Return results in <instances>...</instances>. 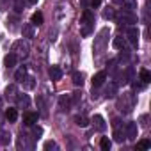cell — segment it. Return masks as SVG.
I'll return each instance as SVG.
<instances>
[{
	"instance_id": "cell-1",
	"label": "cell",
	"mask_w": 151,
	"mask_h": 151,
	"mask_svg": "<svg viewBox=\"0 0 151 151\" xmlns=\"http://www.w3.org/2000/svg\"><path fill=\"white\" fill-rule=\"evenodd\" d=\"M135 107V94L133 93H123L117 100V109L123 114H130Z\"/></svg>"
},
{
	"instance_id": "cell-2",
	"label": "cell",
	"mask_w": 151,
	"mask_h": 151,
	"mask_svg": "<svg viewBox=\"0 0 151 151\" xmlns=\"http://www.w3.org/2000/svg\"><path fill=\"white\" fill-rule=\"evenodd\" d=\"M109 34H110V30L105 27V29H101L98 34H96V37H94V45H93V50H94V53L96 55H100L101 52H103V48H105V45L109 43Z\"/></svg>"
},
{
	"instance_id": "cell-3",
	"label": "cell",
	"mask_w": 151,
	"mask_h": 151,
	"mask_svg": "<svg viewBox=\"0 0 151 151\" xmlns=\"http://www.w3.org/2000/svg\"><path fill=\"white\" fill-rule=\"evenodd\" d=\"M13 53H14L16 57H20V59H27V57H29V53H30L29 43H27V41H23V39L16 41V43L13 45Z\"/></svg>"
},
{
	"instance_id": "cell-4",
	"label": "cell",
	"mask_w": 151,
	"mask_h": 151,
	"mask_svg": "<svg viewBox=\"0 0 151 151\" xmlns=\"http://www.w3.org/2000/svg\"><path fill=\"white\" fill-rule=\"evenodd\" d=\"M93 23H94V14L89 9H86L84 14H82V36H89L91 34Z\"/></svg>"
},
{
	"instance_id": "cell-5",
	"label": "cell",
	"mask_w": 151,
	"mask_h": 151,
	"mask_svg": "<svg viewBox=\"0 0 151 151\" xmlns=\"http://www.w3.org/2000/svg\"><path fill=\"white\" fill-rule=\"evenodd\" d=\"M112 126H114V139H116V142H123V140L126 139V135H124V128H123V123H121L119 119H114Z\"/></svg>"
},
{
	"instance_id": "cell-6",
	"label": "cell",
	"mask_w": 151,
	"mask_h": 151,
	"mask_svg": "<svg viewBox=\"0 0 151 151\" xmlns=\"http://www.w3.org/2000/svg\"><path fill=\"white\" fill-rule=\"evenodd\" d=\"M117 22L119 23H124V25H133V23H137V16L133 14V13H130V11H123L119 16H117Z\"/></svg>"
},
{
	"instance_id": "cell-7",
	"label": "cell",
	"mask_w": 151,
	"mask_h": 151,
	"mask_svg": "<svg viewBox=\"0 0 151 151\" xmlns=\"http://www.w3.org/2000/svg\"><path fill=\"white\" fill-rule=\"evenodd\" d=\"M124 135H126L128 140H135L137 135H139V126H137V123H128V124L124 126Z\"/></svg>"
},
{
	"instance_id": "cell-8",
	"label": "cell",
	"mask_w": 151,
	"mask_h": 151,
	"mask_svg": "<svg viewBox=\"0 0 151 151\" xmlns=\"http://www.w3.org/2000/svg\"><path fill=\"white\" fill-rule=\"evenodd\" d=\"M126 36H128V41L132 43V46H139V30H137V27H130L128 29V32H126Z\"/></svg>"
},
{
	"instance_id": "cell-9",
	"label": "cell",
	"mask_w": 151,
	"mask_h": 151,
	"mask_svg": "<svg viewBox=\"0 0 151 151\" xmlns=\"http://www.w3.org/2000/svg\"><path fill=\"white\" fill-rule=\"evenodd\" d=\"M18 149H32V142L29 140V135H25L23 132L18 137Z\"/></svg>"
},
{
	"instance_id": "cell-10",
	"label": "cell",
	"mask_w": 151,
	"mask_h": 151,
	"mask_svg": "<svg viewBox=\"0 0 151 151\" xmlns=\"http://www.w3.org/2000/svg\"><path fill=\"white\" fill-rule=\"evenodd\" d=\"M37 119H39V114H37V112H27V114L23 116V123H25V126H32V124H36Z\"/></svg>"
},
{
	"instance_id": "cell-11",
	"label": "cell",
	"mask_w": 151,
	"mask_h": 151,
	"mask_svg": "<svg viewBox=\"0 0 151 151\" xmlns=\"http://www.w3.org/2000/svg\"><path fill=\"white\" fill-rule=\"evenodd\" d=\"M105 80H107V73H105V71L96 73L94 77H93V87H100V86H103Z\"/></svg>"
},
{
	"instance_id": "cell-12",
	"label": "cell",
	"mask_w": 151,
	"mask_h": 151,
	"mask_svg": "<svg viewBox=\"0 0 151 151\" xmlns=\"http://www.w3.org/2000/svg\"><path fill=\"white\" fill-rule=\"evenodd\" d=\"M16 94H18V87H16V84H9V86L6 87V91H4L6 100H14Z\"/></svg>"
},
{
	"instance_id": "cell-13",
	"label": "cell",
	"mask_w": 151,
	"mask_h": 151,
	"mask_svg": "<svg viewBox=\"0 0 151 151\" xmlns=\"http://www.w3.org/2000/svg\"><path fill=\"white\" fill-rule=\"evenodd\" d=\"M93 124H94V128H96L98 132H105V128H107L105 119H103V116H100V114H96V116L93 117Z\"/></svg>"
},
{
	"instance_id": "cell-14",
	"label": "cell",
	"mask_w": 151,
	"mask_h": 151,
	"mask_svg": "<svg viewBox=\"0 0 151 151\" xmlns=\"http://www.w3.org/2000/svg\"><path fill=\"white\" fill-rule=\"evenodd\" d=\"M22 32H23V37H27V39H30V37H34V36H36V29H34V25H32V23H23Z\"/></svg>"
},
{
	"instance_id": "cell-15",
	"label": "cell",
	"mask_w": 151,
	"mask_h": 151,
	"mask_svg": "<svg viewBox=\"0 0 151 151\" xmlns=\"http://www.w3.org/2000/svg\"><path fill=\"white\" fill-rule=\"evenodd\" d=\"M59 107L60 110H68L71 107V94H60L59 98Z\"/></svg>"
},
{
	"instance_id": "cell-16",
	"label": "cell",
	"mask_w": 151,
	"mask_h": 151,
	"mask_svg": "<svg viewBox=\"0 0 151 151\" xmlns=\"http://www.w3.org/2000/svg\"><path fill=\"white\" fill-rule=\"evenodd\" d=\"M16 60H18V57L11 52V53H7V55H6V59H4V66H6L7 69H11V68H14V66H16Z\"/></svg>"
},
{
	"instance_id": "cell-17",
	"label": "cell",
	"mask_w": 151,
	"mask_h": 151,
	"mask_svg": "<svg viewBox=\"0 0 151 151\" xmlns=\"http://www.w3.org/2000/svg\"><path fill=\"white\" fill-rule=\"evenodd\" d=\"M117 94V84L116 82H109V86L105 87V98H114Z\"/></svg>"
},
{
	"instance_id": "cell-18",
	"label": "cell",
	"mask_w": 151,
	"mask_h": 151,
	"mask_svg": "<svg viewBox=\"0 0 151 151\" xmlns=\"http://www.w3.org/2000/svg\"><path fill=\"white\" fill-rule=\"evenodd\" d=\"M16 103H18V107L27 109V107L30 105V98H29L27 94H16Z\"/></svg>"
},
{
	"instance_id": "cell-19",
	"label": "cell",
	"mask_w": 151,
	"mask_h": 151,
	"mask_svg": "<svg viewBox=\"0 0 151 151\" xmlns=\"http://www.w3.org/2000/svg\"><path fill=\"white\" fill-rule=\"evenodd\" d=\"M50 77H52V80H60L62 78V69L59 66H52L50 68Z\"/></svg>"
},
{
	"instance_id": "cell-20",
	"label": "cell",
	"mask_w": 151,
	"mask_h": 151,
	"mask_svg": "<svg viewBox=\"0 0 151 151\" xmlns=\"http://www.w3.org/2000/svg\"><path fill=\"white\" fill-rule=\"evenodd\" d=\"M4 116H6V119H7L9 123H14V121L18 119V110H16V109H11V107H9V109L6 110V114H4Z\"/></svg>"
},
{
	"instance_id": "cell-21",
	"label": "cell",
	"mask_w": 151,
	"mask_h": 151,
	"mask_svg": "<svg viewBox=\"0 0 151 151\" xmlns=\"http://www.w3.org/2000/svg\"><path fill=\"white\" fill-rule=\"evenodd\" d=\"M9 142H11V133L0 128V144H2V146H7Z\"/></svg>"
},
{
	"instance_id": "cell-22",
	"label": "cell",
	"mask_w": 151,
	"mask_h": 151,
	"mask_svg": "<svg viewBox=\"0 0 151 151\" xmlns=\"http://www.w3.org/2000/svg\"><path fill=\"white\" fill-rule=\"evenodd\" d=\"M139 78H140V82H142V84H149V82H151V73H149L147 69H140Z\"/></svg>"
},
{
	"instance_id": "cell-23",
	"label": "cell",
	"mask_w": 151,
	"mask_h": 151,
	"mask_svg": "<svg viewBox=\"0 0 151 151\" xmlns=\"http://www.w3.org/2000/svg\"><path fill=\"white\" fill-rule=\"evenodd\" d=\"M73 84L78 86V87H82V86H84V75L78 73V71H75V73H73Z\"/></svg>"
},
{
	"instance_id": "cell-24",
	"label": "cell",
	"mask_w": 151,
	"mask_h": 151,
	"mask_svg": "<svg viewBox=\"0 0 151 151\" xmlns=\"http://www.w3.org/2000/svg\"><path fill=\"white\" fill-rule=\"evenodd\" d=\"M75 123H77L78 126H82V128H86V126L89 124V119H87V116L80 114V116H77V117H75Z\"/></svg>"
},
{
	"instance_id": "cell-25",
	"label": "cell",
	"mask_w": 151,
	"mask_h": 151,
	"mask_svg": "<svg viewBox=\"0 0 151 151\" xmlns=\"http://www.w3.org/2000/svg\"><path fill=\"white\" fill-rule=\"evenodd\" d=\"M30 23H32L34 27H36V25H41V23H43V13H39V11L34 13L32 18H30Z\"/></svg>"
},
{
	"instance_id": "cell-26",
	"label": "cell",
	"mask_w": 151,
	"mask_h": 151,
	"mask_svg": "<svg viewBox=\"0 0 151 151\" xmlns=\"http://www.w3.org/2000/svg\"><path fill=\"white\" fill-rule=\"evenodd\" d=\"M124 46H126V39L121 37V36H117V37L114 39V48H117V50H124Z\"/></svg>"
},
{
	"instance_id": "cell-27",
	"label": "cell",
	"mask_w": 151,
	"mask_h": 151,
	"mask_svg": "<svg viewBox=\"0 0 151 151\" xmlns=\"http://www.w3.org/2000/svg\"><path fill=\"white\" fill-rule=\"evenodd\" d=\"M25 77H27V69H25V68H20V69L16 71V75H14V78H16V82H22V84H23Z\"/></svg>"
},
{
	"instance_id": "cell-28",
	"label": "cell",
	"mask_w": 151,
	"mask_h": 151,
	"mask_svg": "<svg viewBox=\"0 0 151 151\" xmlns=\"http://www.w3.org/2000/svg\"><path fill=\"white\" fill-rule=\"evenodd\" d=\"M100 147H101L103 151H109V149L112 147V142H110V139H109V137H101V140H100Z\"/></svg>"
},
{
	"instance_id": "cell-29",
	"label": "cell",
	"mask_w": 151,
	"mask_h": 151,
	"mask_svg": "<svg viewBox=\"0 0 151 151\" xmlns=\"http://www.w3.org/2000/svg\"><path fill=\"white\" fill-rule=\"evenodd\" d=\"M103 18H105V20H112V18H116V11H114L112 7H105V9H103Z\"/></svg>"
},
{
	"instance_id": "cell-30",
	"label": "cell",
	"mask_w": 151,
	"mask_h": 151,
	"mask_svg": "<svg viewBox=\"0 0 151 151\" xmlns=\"http://www.w3.org/2000/svg\"><path fill=\"white\" fill-rule=\"evenodd\" d=\"M32 139H39L41 135H43V128L41 126H37V124H32Z\"/></svg>"
},
{
	"instance_id": "cell-31",
	"label": "cell",
	"mask_w": 151,
	"mask_h": 151,
	"mask_svg": "<svg viewBox=\"0 0 151 151\" xmlns=\"http://www.w3.org/2000/svg\"><path fill=\"white\" fill-rule=\"evenodd\" d=\"M149 147H151V140H147V139L137 142V149H149Z\"/></svg>"
},
{
	"instance_id": "cell-32",
	"label": "cell",
	"mask_w": 151,
	"mask_h": 151,
	"mask_svg": "<svg viewBox=\"0 0 151 151\" xmlns=\"http://www.w3.org/2000/svg\"><path fill=\"white\" fill-rule=\"evenodd\" d=\"M123 4H126V11H130V13H133V9H137V2H135V0H124Z\"/></svg>"
},
{
	"instance_id": "cell-33",
	"label": "cell",
	"mask_w": 151,
	"mask_h": 151,
	"mask_svg": "<svg viewBox=\"0 0 151 151\" xmlns=\"http://www.w3.org/2000/svg\"><path fill=\"white\" fill-rule=\"evenodd\" d=\"M57 147H59V146H57L55 140H46L45 146H43V149H46V151H48V149H57Z\"/></svg>"
},
{
	"instance_id": "cell-34",
	"label": "cell",
	"mask_w": 151,
	"mask_h": 151,
	"mask_svg": "<svg viewBox=\"0 0 151 151\" xmlns=\"http://www.w3.org/2000/svg\"><path fill=\"white\" fill-rule=\"evenodd\" d=\"M23 82H25V89H32V87L36 86V82H34V78H32V77H25V80H23Z\"/></svg>"
},
{
	"instance_id": "cell-35",
	"label": "cell",
	"mask_w": 151,
	"mask_h": 151,
	"mask_svg": "<svg viewBox=\"0 0 151 151\" xmlns=\"http://www.w3.org/2000/svg\"><path fill=\"white\" fill-rule=\"evenodd\" d=\"M23 7H25L23 0H14V9H16V13H22V11H23Z\"/></svg>"
},
{
	"instance_id": "cell-36",
	"label": "cell",
	"mask_w": 151,
	"mask_h": 151,
	"mask_svg": "<svg viewBox=\"0 0 151 151\" xmlns=\"http://www.w3.org/2000/svg\"><path fill=\"white\" fill-rule=\"evenodd\" d=\"M100 4H101V0H91V7L94 9V7H100Z\"/></svg>"
},
{
	"instance_id": "cell-37",
	"label": "cell",
	"mask_w": 151,
	"mask_h": 151,
	"mask_svg": "<svg viewBox=\"0 0 151 151\" xmlns=\"http://www.w3.org/2000/svg\"><path fill=\"white\" fill-rule=\"evenodd\" d=\"M140 123H142V126H147V116H146V114L140 116Z\"/></svg>"
},
{
	"instance_id": "cell-38",
	"label": "cell",
	"mask_w": 151,
	"mask_h": 151,
	"mask_svg": "<svg viewBox=\"0 0 151 151\" xmlns=\"http://www.w3.org/2000/svg\"><path fill=\"white\" fill-rule=\"evenodd\" d=\"M4 119H6V116L2 114V110H0V128H2V124H4Z\"/></svg>"
},
{
	"instance_id": "cell-39",
	"label": "cell",
	"mask_w": 151,
	"mask_h": 151,
	"mask_svg": "<svg viewBox=\"0 0 151 151\" xmlns=\"http://www.w3.org/2000/svg\"><path fill=\"white\" fill-rule=\"evenodd\" d=\"M112 2H114V4H119V6H123V2H124V0H112Z\"/></svg>"
},
{
	"instance_id": "cell-40",
	"label": "cell",
	"mask_w": 151,
	"mask_h": 151,
	"mask_svg": "<svg viewBox=\"0 0 151 151\" xmlns=\"http://www.w3.org/2000/svg\"><path fill=\"white\" fill-rule=\"evenodd\" d=\"M0 109H2V96H0Z\"/></svg>"
},
{
	"instance_id": "cell-41",
	"label": "cell",
	"mask_w": 151,
	"mask_h": 151,
	"mask_svg": "<svg viewBox=\"0 0 151 151\" xmlns=\"http://www.w3.org/2000/svg\"><path fill=\"white\" fill-rule=\"evenodd\" d=\"M29 2H32V4H36V2H37V0H29Z\"/></svg>"
}]
</instances>
